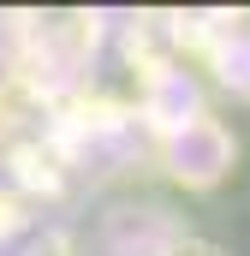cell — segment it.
<instances>
[{
	"label": "cell",
	"mask_w": 250,
	"mask_h": 256,
	"mask_svg": "<svg viewBox=\"0 0 250 256\" xmlns=\"http://www.w3.org/2000/svg\"><path fill=\"white\" fill-rule=\"evenodd\" d=\"M161 256H226L214 238H196V232H179V238H167L161 244Z\"/></svg>",
	"instance_id": "cell-1"
}]
</instances>
